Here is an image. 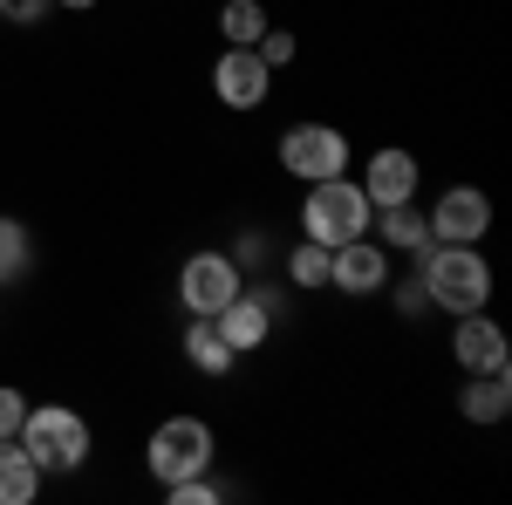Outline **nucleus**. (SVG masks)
I'll use <instances>...</instances> for the list:
<instances>
[{
    "label": "nucleus",
    "instance_id": "nucleus-1",
    "mask_svg": "<svg viewBox=\"0 0 512 505\" xmlns=\"http://www.w3.org/2000/svg\"><path fill=\"white\" fill-rule=\"evenodd\" d=\"M417 280H424L437 314H478V308H492V294H499L485 246H444V239H431L417 253Z\"/></svg>",
    "mask_w": 512,
    "mask_h": 505
},
{
    "label": "nucleus",
    "instance_id": "nucleus-2",
    "mask_svg": "<svg viewBox=\"0 0 512 505\" xmlns=\"http://www.w3.org/2000/svg\"><path fill=\"white\" fill-rule=\"evenodd\" d=\"M21 451L35 458L48 478H69L96 458V430L82 417L76 403H28V417H21Z\"/></svg>",
    "mask_w": 512,
    "mask_h": 505
},
{
    "label": "nucleus",
    "instance_id": "nucleus-3",
    "mask_svg": "<svg viewBox=\"0 0 512 505\" xmlns=\"http://www.w3.org/2000/svg\"><path fill=\"white\" fill-rule=\"evenodd\" d=\"M369 219H376V205H369V192L355 185L349 171L308 185V198H301V239H315V246H328V253L349 246V239H362Z\"/></svg>",
    "mask_w": 512,
    "mask_h": 505
},
{
    "label": "nucleus",
    "instance_id": "nucleus-4",
    "mask_svg": "<svg viewBox=\"0 0 512 505\" xmlns=\"http://www.w3.org/2000/svg\"><path fill=\"white\" fill-rule=\"evenodd\" d=\"M219 465V430L192 417V410H178V417H158L151 437H144V471L171 485V478H192V471H212Z\"/></svg>",
    "mask_w": 512,
    "mask_h": 505
},
{
    "label": "nucleus",
    "instance_id": "nucleus-5",
    "mask_svg": "<svg viewBox=\"0 0 512 505\" xmlns=\"http://www.w3.org/2000/svg\"><path fill=\"white\" fill-rule=\"evenodd\" d=\"M280 171L294 178V185H321V178H342L355 164V137L342 130V123H321V117H301V123H287L280 130Z\"/></svg>",
    "mask_w": 512,
    "mask_h": 505
},
{
    "label": "nucleus",
    "instance_id": "nucleus-6",
    "mask_svg": "<svg viewBox=\"0 0 512 505\" xmlns=\"http://www.w3.org/2000/svg\"><path fill=\"white\" fill-rule=\"evenodd\" d=\"M239 287H246V273L233 267V253H226V246H198V253L178 260V308L198 314V321H212Z\"/></svg>",
    "mask_w": 512,
    "mask_h": 505
},
{
    "label": "nucleus",
    "instance_id": "nucleus-7",
    "mask_svg": "<svg viewBox=\"0 0 512 505\" xmlns=\"http://www.w3.org/2000/svg\"><path fill=\"white\" fill-rule=\"evenodd\" d=\"M424 219H431V239H444V246H478L492 233V192L485 185H437Z\"/></svg>",
    "mask_w": 512,
    "mask_h": 505
},
{
    "label": "nucleus",
    "instance_id": "nucleus-8",
    "mask_svg": "<svg viewBox=\"0 0 512 505\" xmlns=\"http://www.w3.org/2000/svg\"><path fill=\"white\" fill-rule=\"evenodd\" d=\"M212 96H219L233 117H253V110H267V96H274V69H267L253 48H219V62H212Z\"/></svg>",
    "mask_w": 512,
    "mask_h": 505
},
{
    "label": "nucleus",
    "instance_id": "nucleus-9",
    "mask_svg": "<svg viewBox=\"0 0 512 505\" xmlns=\"http://www.w3.org/2000/svg\"><path fill=\"white\" fill-rule=\"evenodd\" d=\"M451 362H458V376H492V369H512V342H506V328L492 321V308L451 314Z\"/></svg>",
    "mask_w": 512,
    "mask_h": 505
},
{
    "label": "nucleus",
    "instance_id": "nucleus-10",
    "mask_svg": "<svg viewBox=\"0 0 512 505\" xmlns=\"http://www.w3.org/2000/svg\"><path fill=\"white\" fill-rule=\"evenodd\" d=\"M383 287H390V253H383L369 233L328 253V294H342V301H369V294H383Z\"/></svg>",
    "mask_w": 512,
    "mask_h": 505
},
{
    "label": "nucleus",
    "instance_id": "nucleus-11",
    "mask_svg": "<svg viewBox=\"0 0 512 505\" xmlns=\"http://www.w3.org/2000/svg\"><path fill=\"white\" fill-rule=\"evenodd\" d=\"M355 185L369 192V205H403V198H417V185H424V164H417V151H403V144H376V151L362 157V178Z\"/></svg>",
    "mask_w": 512,
    "mask_h": 505
},
{
    "label": "nucleus",
    "instance_id": "nucleus-12",
    "mask_svg": "<svg viewBox=\"0 0 512 505\" xmlns=\"http://www.w3.org/2000/svg\"><path fill=\"white\" fill-rule=\"evenodd\" d=\"M212 328H219V335H226V349H233L239 362H246V355H260L267 342H274V328H280V321L267 314V301H260L253 287H239L233 301L212 314Z\"/></svg>",
    "mask_w": 512,
    "mask_h": 505
},
{
    "label": "nucleus",
    "instance_id": "nucleus-13",
    "mask_svg": "<svg viewBox=\"0 0 512 505\" xmlns=\"http://www.w3.org/2000/svg\"><path fill=\"white\" fill-rule=\"evenodd\" d=\"M369 239H376L390 260H396V253H403V260H417V253L431 246V219H424V205H417V198H403V205H376Z\"/></svg>",
    "mask_w": 512,
    "mask_h": 505
},
{
    "label": "nucleus",
    "instance_id": "nucleus-14",
    "mask_svg": "<svg viewBox=\"0 0 512 505\" xmlns=\"http://www.w3.org/2000/svg\"><path fill=\"white\" fill-rule=\"evenodd\" d=\"M458 417L478 430L506 424L512 417V369H492V376H465L458 383Z\"/></svg>",
    "mask_w": 512,
    "mask_h": 505
},
{
    "label": "nucleus",
    "instance_id": "nucleus-15",
    "mask_svg": "<svg viewBox=\"0 0 512 505\" xmlns=\"http://www.w3.org/2000/svg\"><path fill=\"white\" fill-rule=\"evenodd\" d=\"M178 349H185V362H192L205 383H226L239 369V355L226 349V335L212 328V321H198V314H185V335H178Z\"/></svg>",
    "mask_w": 512,
    "mask_h": 505
},
{
    "label": "nucleus",
    "instance_id": "nucleus-16",
    "mask_svg": "<svg viewBox=\"0 0 512 505\" xmlns=\"http://www.w3.org/2000/svg\"><path fill=\"white\" fill-rule=\"evenodd\" d=\"M48 471L21 451V437H0V505H35Z\"/></svg>",
    "mask_w": 512,
    "mask_h": 505
},
{
    "label": "nucleus",
    "instance_id": "nucleus-17",
    "mask_svg": "<svg viewBox=\"0 0 512 505\" xmlns=\"http://www.w3.org/2000/svg\"><path fill=\"white\" fill-rule=\"evenodd\" d=\"M41 267V246H35V226L0 212V287H21L28 273Z\"/></svg>",
    "mask_w": 512,
    "mask_h": 505
},
{
    "label": "nucleus",
    "instance_id": "nucleus-18",
    "mask_svg": "<svg viewBox=\"0 0 512 505\" xmlns=\"http://www.w3.org/2000/svg\"><path fill=\"white\" fill-rule=\"evenodd\" d=\"M280 273H287V287H294V294H328V246L294 239V246L280 253Z\"/></svg>",
    "mask_w": 512,
    "mask_h": 505
},
{
    "label": "nucleus",
    "instance_id": "nucleus-19",
    "mask_svg": "<svg viewBox=\"0 0 512 505\" xmlns=\"http://www.w3.org/2000/svg\"><path fill=\"white\" fill-rule=\"evenodd\" d=\"M267 28H274V21H267L260 0H226V7H219V41H226V48H253Z\"/></svg>",
    "mask_w": 512,
    "mask_h": 505
},
{
    "label": "nucleus",
    "instance_id": "nucleus-20",
    "mask_svg": "<svg viewBox=\"0 0 512 505\" xmlns=\"http://www.w3.org/2000/svg\"><path fill=\"white\" fill-rule=\"evenodd\" d=\"M164 505H226L233 499V485H219L212 471H192V478H171V485H158Z\"/></svg>",
    "mask_w": 512,
    "mask_h": 505
},
{
    "label": "nucleus",
    "instance_id": "nucleus-21",
    "mask_svg": "<svg viewBox=\"0 0 512 505\" xmlns=\"http://www.w3.org/2000/svg\"><path fill=\"white\" fill-rule=\"evenodd\" d=\"M226 253H233V267H239V273H267V267L280 260V253H274V233H267V226H246V233H239Z\"/></svg>",
    "mask_w": 512,
    "mask_h": 505
},
{
    "label": "nucleus",
    "instance_id": "nucleus-22",
    "mask_svg": "<svg viewBox=\"0 0 512 505\" xmlns=\"http://www.w3.org/2000/svg\"><path fill=\"white\" fill-rule=\"evenodd\" d=\"M383 294H390V308L403 314V321H431V294H424V280H417V267L403 273V280H390V287H383Z\"/></svg>",
    "mask_w": 512,
    "mask_h": 505
},
{
    "label": "nucleus",
    "instance_id": "nucleus-23",
    "mask_svg": "<svg viewBox=\"0 0 512 505\" xmlns=\"http://www.w3.org/2000/svg\"><path fill=\"white\" fill-rule=\"evenodd\" d=\"M253 55H260V62H267V69L280 76V69H294V55H301V41L287 35V28H267V35L253 41Z\"/></svg>",
    "mask_w": 512,
    "mask_h": 505
},
{
    "label": "nucleus",
    "instance_id": "nucleus-24",
    "mask_svg": "<svg viewBox=\"0 0 512 505\" xmlns=\"http://www.w3.org/2000/svg\"><path fill=\"white\" fill-rule=\"evenodd\" d=\"M55 14V0H0V21H14V28H41Z\"/></svg>",
    "mask_w": 512,
    "mask_h": 505
},
{
    "label": "nucleus",
    "instance_id": "nucleus-25",
    "mask_svg": "<svg viewBox=\"0 0 512 505\" xmlns=\"http://www.w3.org/2000/svg\"><path fill=\"white\" fill-rule=\"evenodd\" d=\"M21 417H28V396L14 383H0V437H21Z\"/></svg>",
    "mask_w": 512,
    "mask_h": 505
},
{
    "label": "nucleus",
    "instance_id": "nucleus-26",
    "mask_svg": "<svg viewBox=\"0 0 512 505\" xmlns=\"http://www.w3.org/2000/svg\"><path fill=\"white\" fill-rule=\"evenodd\" d=\"M55 7H62V14H96L103 0H55Z\"/></svg>",
    "mask_w": 512,
    "mask_h": 505
}]
</instances>
